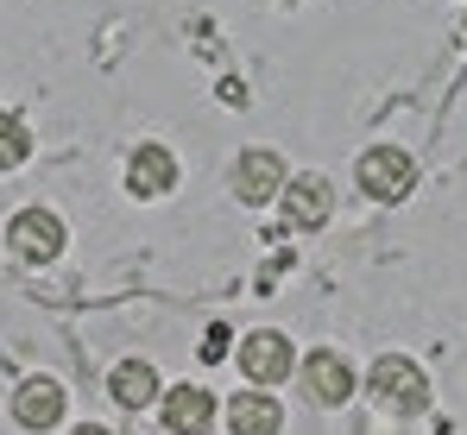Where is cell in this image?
<instances>
[{
  "mask_svg": "<svg viewBox=\"0 0 467 435\" xmlns=\"http://www.w3.org/2000/svg\"><path fill=\"white\" fill-rule=\"evenodd\" d=\"M26 151H32V127H26L13 108H0V171H19Z\"/></svg>",
  "mask_w": 467,
  "mask_h": 435,
  "instance_id": "cell-13",
  "label": "cell"
},
{
  "mask_svg": "<svg viewBox=\"0 0 467 435\" xmlns=\"http://www.w3.org/2000/svg\"><path fill=\"white\" fill-rule=\"evenodd\" d=\"M367 391H373V404H386L398 417L430 410V372L410 360V354H379L373 372H367Z\"/></svg>",
  "mask_w": 467,
  "mask_h": 435,
  "instance_id": "cell-1",
  "label": "cell"
},
{
  "mask_svg": "<svg viewBox=\"0 0 467 435\" xmlns=\"http://www.w3.org/2000/svg\"><path fill=\"white\" fill-rule=\"evenodd\" d=\"M108 391H114V404H120V410L158 404V372H152V360H120L114 372H108Z\"/></svg>",
  "mask_w": 467,
  "mask_h": 435,
  "instance_id": "cell-12",
  "label": "cell"
},
{
  "mask_svg": "<svg viewBox=\"0 0 467 435\" xmlns=\"http://www.w3.org/2000/svg\"><path fill=\"white\" fill-rule=\"evenodd\" d=\"M70 435H108V430H101V423H82V430H70Z\"/></svg>",
  "mask_w": 467,
  "mask_h": 435,
  "instance_id": "cell-15",
  "label": "cell"
},
{
  "mask_svg": "<svg viewBox=\"0 0 467 435\" xmlns=\"http://www.w3.org/2000/svg\"><path fill=\"white\" fill-rule=\"evenodd\" d=\"M354 177H360L367 202H404L410 183H417V164H410V151H398V145H373V151H360Z\"/></svg>",
  "mask_w": 467,
  "mask_h": 435,
  "instance_id": "cell-2",
  "label": "cell"
},
{
  "mask_svg": "<svg viewBox=\"0 0 467 435\" xmlns=\"http://www.w3.org/2000/svg\"><path fill=\"white\" fill-rule=\"evenodd\" d=\"M215 423V398L202 391V385H177V391H164V430L171 435H202Z\"/></svg>",
  "mask_w": 467,
  "mask_h": 435,
  "instance_id": "cell-10",
  "label": "cell"
},
{
  "mask_svg": "<svg viewBox=\"0 0 467 435\" xmlns=\"http://www.w3.org/2000/svg\"><path fill=\"white\" fill-rule=\"evenodd\" d=\"M285 183H291V177H285V158H278V151L253 145V151H240V158H234V196H240V202H253V209H259V202H272Z\"/></svg>",
  "mask_w": 467,
  "mask_h": 435,
  "instance_id": "cell-4",
  "label": "cell"
},
{
  "mask_svg": "<svg viewBox=\"0 0 467 435\" xmlns=\"http://www.w3.org/2000/svg\"><path fill=\"white\" fill-rule=\"evenodd\" d=\"M291 360H297V347H291L278 328H259V335H246V341H240V372H246L259 391H265V385H285Z\"/></svg>",
  "mask_w": 467,
  "mask_h": 435,
  "instance_id": "cell-5",
  "label": "cell"
},
{
  "mask_svg": "<svg viewBox=\"0 0 467 435\" xmlns=\"http://www.w3.org/2000/svg\"><path fill=\"white\" fill-rule=\"evenodd\" d=\"M171 190H177V158L164 145H133V158H127V196L133 202H158Z\"/></svg>",
  "mask_w": 467,
  "mask_h": 435,
  "instance_id": "cell-6",
  "label": "cell"
},
{
  "mask_svg": "<svg viewBox=\"0 0 467 435\" xmlns=\"http://www.w3.org/2000/svg\"><path fill=\"white\" fill-rule=\"evenodd\" d=\"M304 385H310L316 404H348L354 398V366L341 360L335 347H316L310 360H304Z\"/></svg>",
  "mask_w": 467,
  "mask_h": 435,
  "instance_id": "cell-8",
  "label": "cell"
},
{
  "mask_svg": "<svg viewBox=\"0 0 467 435\" xmlns=\"http://www.w3.org/2000/svg\"><path fill=\"white\" fill-rule=\"evenodd\" d=\"M6 246H13L26 265H51V259L64 253V221L51 215V209H19V215L6 221Z\"/></svg>",
  "mask_w": 467,
  "mask_h": 435,
  "instance_id": "cell-3",
  "label": "cell"
},
{
  "mask_svg": "<svg viewBox=\"0 0 467 435\" xmlns=\"http://www.w3.org/2000/svg\"><path fill=\"white\" fill-rule=\"evenodd\" d=\"M57 417H64V385H57V378H45V372H32V378L13 391V423L38 435V430H51Z\"/></svg>",
  "mask_w": 467,
  "mask_h": 435,
  "instance_id": "cell-7",
  "label": "cell"
},
{
  "mask_svg": "<svg viewBox=\"0 0 467 435\" xmlns=\"http://www.w3.org/2000/svg\"><path fill=\"white\" fill-rule=\"evenodd\" d=\"M228 430L234 435H278L285 430V404H278L272 391L253 385V391H240V398L228 404Z\"/></svg>",
  "mask_w": 467,
  "mask_h": 435,
  "instance_id": "cell-9",
  "label": "cell"
},
{
  "mask_svg": "<svg viewBox=\"0 0 467 435\" xmlns=\"http://www.w3.org/2000/svg\"><path fill=\"white\" fill-rule=\"evenodd\" d=\"M335 209V183L328 177H291L285 183V215L297 221V227H322Z\"/></svg>",
  "mask_w": 467,
  "mask_h": 435,
  "instance_id": "cell-11",
  "label": "cell"
},
{
  "mask_svg": "<svg viewBox=\"0 0 467 435\" xmlns=\"http://www.w3.org/2000/svg\"><path fill=\"white\" fill-rule=\"evenodd\" d=\"M228 354V328H209V341H202V360H222Z\"/></svg>",
  "mask_w": 467,
  "mask_h": 435,
  "instance_id": "cell-14",
  "label": "cell"
}]
</instances>
